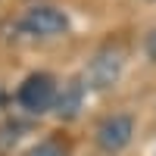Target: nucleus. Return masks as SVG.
Wrapping results in <instances>:
<instances>
[{
  "mask_svg": "<svg viewBox=\"0 0 156 156\" xmlns=\"http://www.w3.org/2000/svg\"><path fill=\"white\" fill-rule=\"evenodd\" d=\"M53 100H56V81L50 78L47 72H34L22 81L19 87V103L22 109H28L34 115H44L53 109Z\"/></svg>",
  "mask_w": 156,
  "mask_h": 156,
  "instance_id": "f257e3e1",
  "label": "nucleus"
},
{
  "mask_svg": "<svg viewBox=\"0 0 156 156\" xmlns=\"http://www.w3.org/2000/svg\"><path fill=\"white\" fill-rule=\"evenodd\" d=\"M131 134H134V119L125 112H112L97 125V147L103 153H119L131 144Z\"/></svg>",
  "mask_w": 156,
  "mask_h": 156,
  "instance_id": "f03ea898",
  "label": "nucleus"
},
{
  "mask_svg": "<svg viewBox=\"0 0 156 156\" xmlns=\"http://www.w3.org/2000/svg\"><path fill=\"white\" fill-rule=\"evenodd\" d=\"M122 75V50L119 47H103L100 53L90 59V69H87V84L94 90H106L119 81Z\"/></svg>",
  "mask_w": 156,
  "mask_h": 156,
  "instance_id": "7ed1b4c3",
  "label": "nucleus"
},
{
  "mask_svg": "<svg viewBox=\"0 0 156 156\" xmlns=\"http://www.w3.org/2000/svg\"><path fill=\"white\" fill-rule=\"evenodd\" d=\"M22 28L28 34H37V37H53V34H62L69 28V19L56 6H31L22 19Z\"/></svg>",
  "mask_w": 156,
  "mask_h": 156,
  "instance_id": "20e7f679",
  "label": "nucleus"
},
{
  "mask_svg": "<svg viewBox=\"0 0 156 156\" xmlns=\"http://www.w3.org/2000/svg\"><path fill=\"white\" fill-rule=\"evenodd\" d=\"M84 81L81 78H69L66 84H62V90H56V100H53V109L59 119H75L78 112H81V103H84Z\"/></svg>",
  "mask_w": 156,
  "mask_h": 156,
  "instance_id": "39448f33",
  "label": "nucleus"
},
{
  "mask_svg": "<svg viewBox=\"0 0 156 156\" xmlns=\"http://www.w3.org/2000/svg\"><path fill=\"white\" fill-rule=\"evenodd\" d=\"M28 156H66V153H62L59 144H53V140H44V144H37L34 150H28Z\"/></svg>",
  "mask_w": 156,
  "mask_h": 156,
  "instance_id": "423d86ee",
  "label": "nucleus"
},
{
  "mask_svg": "<svg viewBox=\"0 0 156 156\" xmlns=\"http://www.w3.org/2000/svg\"><path fill=\"white\" fill-rule=\"evenodd\" d=\"M147 56H150V59H156V28L147 34Z\"/></svg>",
  "mask_w": 156,
  "mask_h": 156,
  "instance_id": "0eeeda50",
  "label": "nucleus"
},
{
  "mask_svg": "<svg viewBox=\"0 0 156 156\" xmlns=\"http://www.w3.org/2000/svg\"><path fill=\"white\" fill-rule=\"evenodd\" d=\"M6 106V94H3V90H0V109H3Z\"/></svg>",
  "mask_w": 156,
  "mask_h": 156,
  "instance_id": "6e6552de",
  "label": "nucleus"
}]
</instances>
